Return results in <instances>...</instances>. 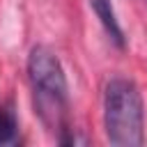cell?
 Masks as SVG:
<instances>
[{"mask_svg": "<svg viewBox=\"0 0 147 147\" xmlns=\"http://www.w3.org/2000/svg\"><path fill=\"white\" fill-rule=\"evenodd\" d=\"M103 129L110 145L140 147L145 142V101L133 80L115 76L106 83Z\"/></svg>", "mask_w": 147, "mask_h": 147, "instance_id": "cell-2", "label": "cell"}, {"mask_svg": "<svg viewBox=\"0 0 147 147\" xmlns=\"http://www.w3.org/2000/svg\"><path fill=\"white\" fill-rule=\"evenodd\" d=\"M87 2H90L92 11L96 14L101 28L106 30L108 39H110L117 48H124V46H126V34H124L122 23H119V18H117V14H115L113 0H87Z\"/></svg>", "mask_w": 147, "mask_h": 147, "instance_id": "cell-3", "label": "cell"}, {"mask_svg": "<svg viewBox=\"0 0 147 147\" xmlns=\"http://www.w3.org/2000/svg\"><path fill=\"white\" fill-rule=\"evenodd\" d=\"M28 80L34 94V108L46 126L60 136L71 129L67 119L69 110V83L60 57L48 46H34L28 55Z\"/></svg>", "mask_w": 147, "mask_h": 147, "instance_id": "cell-1", "label": "cell"}, {"mask_svg": "<svg viewBox=\"0 0 147 147\" xmlns=\"http://www.w3.org/2000/svg\"><path fill=\"white\" fill-rule=\"evenodd\" d=\"M16 133H18V119H16V115L9 108L0 106V145L14 142Z\"/></svg>", "mask_w": 147, "mask_h": 147, "instance_id": "cell-4", "label": "cell"}]
</instances>
